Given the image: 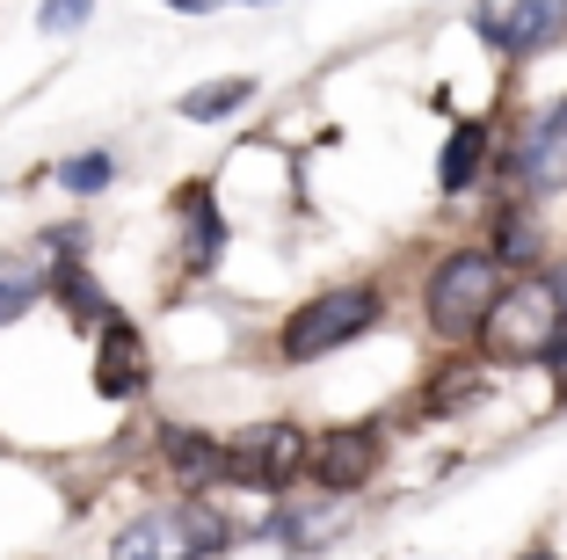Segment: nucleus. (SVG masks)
<instances>
[{
  "mask_svg": "<svg viewBox=\"0 0 567 560\" xmlns=\"http://www.w3.org/2000/svg\"><path fill=\"white\" fill-rule=\"evenodd\" d=\"M234 539V517L212 495H183V502H153V510L124 517L110 539V560H218Z\"/></svg>",
  "mask_w": 567,
  "mask_h": 560,
  "instance_id": "1",
  "label": "nucleus"
},
{
  "mask_svg": "<svg viewBox=\"0 0 567 560\" xmlns=\"http://www.w3.org/2000/svg\"><path fill=\"white\" fill-rule=\"evenodd\" d=\"M385 320V284H320L306 306H291L277 328V357L284 364H320L334 349L364 343Z\"/></svg>",
  "mask_w": 567,
  "mask_h": 560,
  "instance_id": "2",
  "label": "nucleus"
},
{
  "mask_svg": "<svg viewBox=\"0 0 567 560\" xmlns=\"http://www.w3.org/2000/svg\"><path fill=\"white\" fill-rule=\"evenodd\" d=\"M502 298V263L487 247H451L436 255V269L422 277V320H430L436 343H473L481 320L495 314Z\"/></svg>",
  "mask_w": 567,
  "mask_h": 560,
  "instance_id": "3",
  "label": "nucleus"
},
{
  "mask_svg": "<svg viewBox=\"0 0 567 560\" xmlns=\"http://www.w3.org/2000/svg\"><path fill=\"white\" fill-rule=\"evenodd\" d=\"M473 343L487 349V357H567L560 343V306H553V277H524V284H502L495 314L481 320V335Z\"/></svg>",
  "mask_w": 567,
  "mask_h": 560,
  "instance_id": "4",
  "label": "nucleus"
},
{
  "mask_svg": "<svg viewBox=\"0 0 567 560\" xmlns=\"http://www.w3.org/2000/svg\"><path fill=\"white\" fill-rule=\"evenodd\" d=\"M291 480H306V429L299 422H255L240 437H226V488L284 495Z\"/></svg>",
  "mask_w": 567,
  "mask_h": 560,
  "instance_id": "5",
  "label": "nucleus"
},
{
  "mask_svg": "<svg viewBox=\"0 0 567 560\" xmlns=\"http://www.w3.org/2000/svg\"><path fill=\"white\" fill-rule=\"evenodd\" d=\"M379 459H385L379 422H334V429H320V437H306V480H313L320 495H357V488H371Z\"/></svg>",
  "mask_w": 567,
  "mask_h": 560,
  "instance_id": "6",
  "label": "nucleus"
},
{
  "mask_svg": "<svg viewBox=\"0 0 567 560\" xmlns=\"http://www.w3.org/2000/svg\"><path fill=\"white\" fill-rule=\"evenodd\" d=\"M473 37L495 59H538L567 37V0H509V8H473Z\"/></svg>",
  "mask_w": 567,
  "mask_h": 560,
  "instance_id": "7",
  "label": "nucleus"
},
{
  "mask_svg": "<svg viewBox=\"0 0 567 560\" xmlns=\"http://www.w3.org/2000/svg\"><path fill=\"white\" fill-rule=\"evenodd\" d=\"M87 379H95V394L110 400V408H132V400L153 386V349H146V335H138L132 314H110L95 328V364H87Z\"/></svg>",
  "mask_w": 567,
  "mask_h": 560,
  "instance_id": "8",
  "label": "nucleus"
},
{
  "mask_svg": "<svg viewBox=\"0 0 567 560\" xmlns=\"http://www.w3.org/2000/svg\"><path fill=\"white\" fill-rule=\"evenodd\" d=\"M509 175H517L524 197H553V190H567V102H546V110L517 132V146H509Z\"/></svg>",
  "mask_w": 567,
  "mask_h": 560,
  "instance_id": "9",
  "label": "nucleus"
},
{
  "mask_svg": "<svg viewBox=\"0 0 567 560\" xmlns=\"http://www.w3.org/2000/svg\"><path fill=\"white\" fill-rule=\"evenodd\" d=\"M175 226H183V277H212L218 263H226V241H234V226H226V212H218L212 182H183L175 190Z\"/></svg>",
  "mask_w": 567,
  "mask_h": 560,
  "instance_id": "10",
  "label": "nucleus"
},
{
  "mask_svg": "<svg viewBox=\"0 0 567 560\" xmlns=\"http://www.w3.org/2000/svg\"><path fill=\"white\" fill-rule=\"evenodd\" d=\"M153 451H161L167 480H175L183 495H212V488H226V437H204V429H189V422H161Z\"/></svg>",
  "mask_w": 567,
  "mask_h": 560,
  "instance_id": "11",
  "label": "nucleus"
},
{
  "mask_svg": "<svg viewBox=\"0 0 567 560\" xmlns=\"http://www.w3.org/2000/svg\"><path fill=\"white\" fill-rule=\"evenodd\" d=\"M495 167V124L487 116H466V124H451L444 153H436V190L444 197H466L473 182Z\"/></svg>",
  "mask_w": 567,
  "mask_h": 560,
  "instance_id": "12",
  "label": "nucleus"
},
{
  "mask_svg": "<svg viewBox=\"0 0 567 560\" xmlns=\"http://www.w3.org/2000/svg\"><path fill=\"white\" fill-rule=\"evenodd\" d=\"M44 298H51V306H59V314H66L81 335H95L102 320L117 314V298L102 292V277H95L87 263H44Z\"/></svg>",
  "mask_w": 567,
  "mask_h": 560,
  "instance_id": "13",
  "label": "nucleus"
},
{
  "mask_svg": "<svg viewBox=\"0 0 567 560\" xmlns=\"http://www.w3.org/2000/svg\"><path fill=\"white\" fill-rule=\"evenodd\" d=\"M44 306V255L37 247H0V328H16Z\"/></svg>",
  "mask_w": 567,
  "mask_h": 560,
  "instance_id": "14",
  "label": "nucleus"
},
{
  "mask_svg": "<svg viewBox=\"0 0 567 560\" xmlns=\"http://www.w3.org/2000/svg\"><path fill=\"white\" fill-rule=\"evenodd\" d=\"M487 255L502 263V277H509V269H538V255H546V233L532 226V212H517V204H509V212L487 218Z\"/></svg>",
  "mask_w": 567,
  "mask_h": 560,
  "instance_id": "15",
  "label": "nucleus"
},
{
  "mask_svg": "<svg viewBox=\"0 0 567 560\" xmlns=\"http://www.w3.org/2000/svg\"><path fill=\"white\" fill-rule=\"evenodd\" d=\"M248 102H255V81L248 73H226V81H197L175 102V116H189V124H226V116H240Z\"/></svg>",
  "mask_w": 567,
  "mask_h": 560,
  "instance_id": "16",
  "label": "nucleus"
},
{
  "mask_svg": "<svg viewBox=\"0 0 567 560\" xmlns=\"http://www.w3.org/2000/svg\"><path fill=\"white\" fill-rule=\"evenodd\" d=\"M262 539H277L284 553H313V546L328 539V510H320V502H277V510L262 517Z\"/></svg>",
  "mask_w": 567,
  "mask_h": 560,
  "instance_id": "17",
  "label": "nucleus"
},
{
  "mask_svg": "<svg viewBox=\"0 0 567 560\" xmlns=\"http://www.w3.org/2000/svg\"><path fill=\"white\" fill-rule=\"evenodd\" d=\"M51 175H59V190H66V197H102V190L117 182V153H110V146L66 153V161L51 167Z\"/></svg>",
  "mask_w": 567,
  "mask_h": 560,
  "instance_id": "18",
  "label": "nucleus"
},
{
  "mask_svg": "<svg viewBox=\"0 0 567 560\" xmlns=\"http://www.w3.org/2000/svg\"><path fill=\"white\" fill-rule=\"evenodd\" d=\"M30 247L44 255V263H87V226H81V218H66V226H44Z\"/></svg>",
  "mask_w": 567,
  "mask_h": 560,
  "instance_id": "19",
  "label": "nucleus"
},
{
  "mask_svg": "<svg viewBox=\"0 0 567 560\" xmlns=\"http://www.w3.org/2000/svg\"><path fill=\"white\" fill-rule=\"evenodd\" d=\"M95 22V0H37V30L44 37H73Z\"/></svg>",
  "mask_w": 567,
  "mask_h": 560,
  "instance_id": "20",
  "label": "nucleus"
},
{
  "mask_svg": "<svg viewBox=\"0 0 567 560\" xmlns=\"http://www.w3.org/2000/svg\"><path fill=\"white\" fill-rule=\"evenodd\" d=\"M481 394H487V379H481V371H451L444 386L430 379V394H422V408H430V415L444 408V415H451V408H466V400H481Z\"/></svg>",
  "mask_w": 567,
  "mask_h": 560,
  "instance_id": "21",
  "label": "nucleus"
},
{
  "mask_svg": "<svg viewBox=\"0 0 567 560\" xmlns=\"http://www.w3.org/2000/svg\"><path fill=\"white\" fill-rule=\"evenodd\" d=\"M175 16H212V8H277V0H161Z\"/></svg>",
  "mask_w": 567,
  "mask_h": 560,
  "instance_id": "22",
  "label": "nucleus"
},
{
  "mask_svg": "<svg viewBox=\"0 0 567 560\" xmlns=\"http://www.w3.org/2000/svg\"><path fill=\"white\" fill-rule=\"evenodd\" d=\"M517 560H560V553H517Z\"/></svg>",
  "mask_w": 567,
  "mask_h": 560,
  "instance_id": "23",
  "label": "nucleus"
},
{
  "mask_svg": "<svg viewBox=\"0 0 567 560\" xmlns=\"http://www.w3.org/2000/svg\"><path fill=\"white\" fill-rule=\"evenodd\" d=\"M0 459H8V437H0Z\"/></svg>",
  "mask_w": 567,
  "mask_h": 560,
  "instance_id": "24",
  "label": "nucleus"
}]
</instances>
